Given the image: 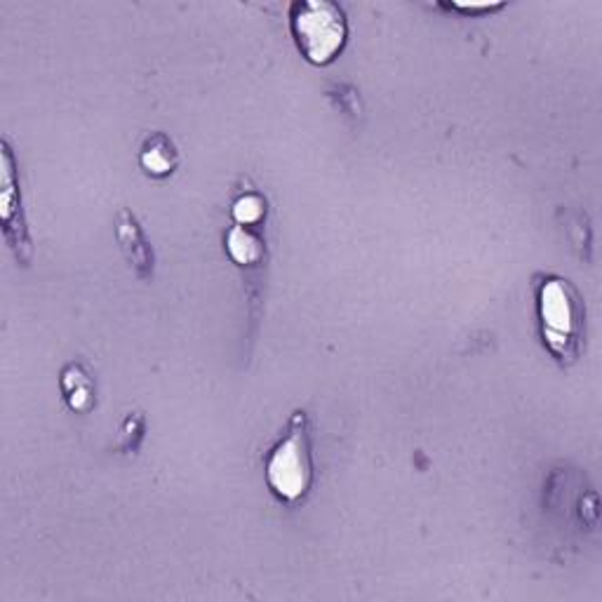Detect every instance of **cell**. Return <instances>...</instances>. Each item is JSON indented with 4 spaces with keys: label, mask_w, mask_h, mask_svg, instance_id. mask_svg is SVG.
<instances>
[{
    "label": "cell",
    "mask_w": 602,
    "mask_h": 602,
    "mask_svg": "<svg viewBox=\"0 0 602 602\" xmlns=\"http://www.w3.org/2000/svg\"><path fill=\"white\" fill-rule=\"evenodd\" d=\"M539 335L544 349L561 365H575L586 344V304L567 278L555 274L534 276Z\"/></svg>",
    "instance_id": "obj_1"
},
{
    "label": "cell",
    "mask_w": 602,
    "mask_h": 602,
    "mask_svg": "<svg viewBox=\"0 0 602 602\" xmlns=\"http://www.w3.org/2000/svg\"><path fill=\"white\" fill-rule=\"evenodd\" d=\"M315 480L311 421L304 410H297L282 438L266 457V485L282 504L304 502Z\"/></svg>",
    "instance_id": "obj_2"
},
{
    "label": "cell",
    "mask_w": 602,
    "mask_h": 602,
    "mask_svg": "<svg viewBox=\"0 0 602 602\" xmlns=\"http://www.w3.org/2000/svg\"><path fill=\"white\" fill-rule=\"evenodd\" d=\"M288 24L299 55L313 67L335 64L349 45V17L333 0H294Z\"/></svg>",
    "instance_id": "obj_3"
},
{
    "label": "cell",
    "mask_w": 602,
    "mask_h": 602,
    "mask_svg": "<svg viewBox=\"0 0 602 602\" xmlns=\"http://www.w3.org/2000/svg\"><path fill=\"white\" fill-rule=\"evenodd\" d=\"M3 154H0V219H3V233L10 243L14 257L22 264H28L34 257L32 236H28V226L22 207V186L17 174V162L8 142L0 144Z\"/></svg>",
    "instance_id": "obj_4"
},
{
    "label": "cell",
    "mask_w": 602,
    "mask_h": 602,
    "mask_svg": "<svg viewBox=\"0 0 602 602\" xmlns=\"http://www.w3.org/2000/svg\"><path fill=\"white\" fill-rule=\"evenodd\" d=\"M113 231H116L118 248H120V252H123V257L130 264V268L134 270V276L144 282L154 278V268H156L154 248H150L140 219L134 217L128 207L118 209L116 221H113Z\"/></svg>",
    "instance_id": "obj_5"
},
{
    "label": "cell",
    "mask_w": 602,
    "mask_h": 602,
    "mask_svg": "<svg viewBox=\"0 0 602 602\" xmlns=\"http://www.w3.org/2000/svg\"><path fill=\"white\" fill-rule=\"evenodd\" d=\"M59 390L67 408L75 414H87L97 405V384L81 360L69 363L62 374H59Z\"/></svg>",
    "instance_id": "obj_6"
},
{
    "label": "cell",
    "mask_w": 602,
    "mask_h": 602,
    "mask_svg": "<svg viewBox=\"0 0 602 602\" xmlns=\"http://www.w3.org/2000/svg\"><path fill=\"white\" fill-rule=\"evenodd\" d=\"M140 165L144 174L154 179H168L179 168V150L168 134L154 132L150 137H146L140 150Z\"/></svg>",
    "instance_id": "obj_7"
},
{
    "label": "cell",
    "mask_w": 602,
    "mask_h": 602,
    "mask_svg": "<svg viewBox=\"0 0 602 602\" xmlns=\"http://www.w3.org/2000/svg\"><path fill=\"white\" fill-rule=\"evenodd\" d=\"M226 252L238 266H257L264 260V240L250 226L233 224L226 231Z\"/></svg>",
    "instance_id": "obj_8"
},
{
    "label": "cell",
    "mask_w": 602,
    "mask_h": 602,
    "mask_svg": "<svg viewBox=\"0 0 602 602\" xmlns=\"http://www.w3.org/2000/svg\"><path fill=\"white\" fill-rule=\"evenodd\" d=\"M146 435V419L142 412H130L118 431V455H137Z\"/></svg>",
    "instance_id": "obj_9"
},
{
    "label": "cell",
    "mask_w": 602,
    "mask_h": 602,
    "mask_svg": "<svg viewBox=\"0 0 602 602\" xmlns=\"http://www.w3.org/2000/svg\"><path fill=\"white\" fill-rule=\"evenodd\" d=\"M266 215V201L262 198L260 193L248 191L243 195H238L233 207H231V217L238 226H252L260 224Z\"/></svg>",
    "instance_id": "obj_10"
},
{
    "label": "cell",
    "mask_w": 602,
    "mask_h": 602,
    "mask_svg": "<svg viewBox=\"0 0 602 602\" xmlns=\"http://www.w3.org/2000/svg\"><path fill=\"white\" fill-rule=\"evenodd\" d=\"M329 97H333L337 101V107L346 113V116H360L363 113V107H360V97H358V89L351 87V85H339L335 93H329Z\"/></svg>",
    "instance_id": "obj_11"
},
{
    "label": "cell",
    "mask_w": 602,
    "mask_h": 602,
    "mask_svg": "<svg viewBox=\"0 0 602 602\" xmlns=\"http://www.w3.org/2000/svg\"><path fill=\"white\" fill-rule=\"evenodd\" d=\"M447 8L459 10L463 14H485V12H492V10H502L504 5L502 3H496V5H492V3H471V5L469 3H452Z\"/></svg>",
    "instance_id": "obj_12"
}]
</instances>
